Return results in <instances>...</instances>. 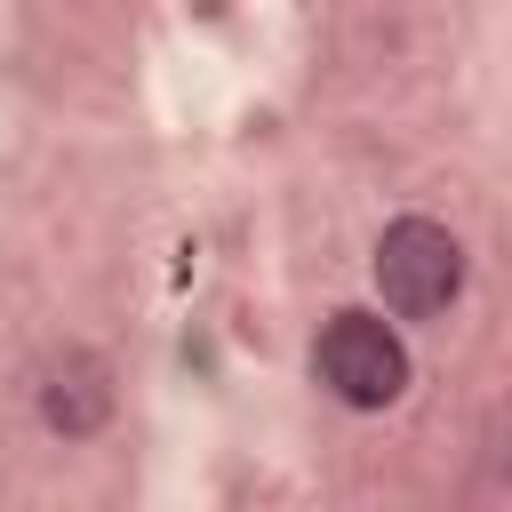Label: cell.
<instances>
[{
    "instance_id": "3",
    "label": "cell",
    "mask_w": 512,
    "mask_h": 512,
    "mask_svg": "<svg viewBox=\"0 0 512 512\" xmlns=\"http://www.w3.org/2000/svg\"><path fill=\"white\" fill-rule=\"evenodd\" d=\"M40 424L64 432V440H88V432L112 424V368H104V352L72 344V352H56L40 368Z\"/></svg>"
},
{
    "instance_id": "1",
    "label": "cell",
    "mask_w": 512,
    "mask_h": 512,
    "mask_svg": "<svg viewBox=\"0 0 512 512\" xmlns=\"http://www.w3.org/2000/svg\"><path fill=\"white\" fill-rule=\"evenodd\" d=\"M376 296L392 320H440L464 296V248L432 216H392L376 240Z\"/></svg>"
},
{
    "instance_id": "2",
    "label": "cell",
    "mask_w": 512,
    "mask_h": 512,
    "mask_svg": "<svg viewBox=\"0 0 512 512\" xmlns=\"http://www.w3.org/2000/svg\"><path fill=\"white\" fill-rule=\"evenodd\" d=\"M312 376L344 408H392L408 392V344L384 312H336L312 344Z\"/></svg>"
}]
</instances>
